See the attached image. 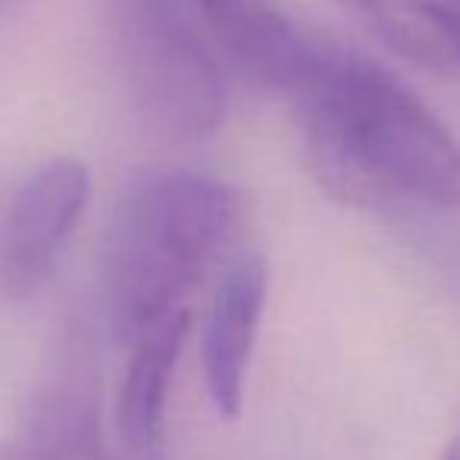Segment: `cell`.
<instances>
[{
	"instance_id": "cell-1",
	"label": "cell",
	"mask_w": 460,
	"mask_h": 460,
	"mask_svg": "<svg viewBox=\"0 0 460 460\" xmlns=\"http://www.w3.org/2000/svg\"><path fill=\"white\" fill-rule=\"evenodd\" d=\"M310 176L351 207H460V141L398 75L329 48L291 97Z\"/></svg>"
},
{
	"instance_id": "cell-2",
	"label": "cell",
	"mask_w": 460,
	"mask_h": 460,
	"mask_svg": "<svg viewBox=\"0 0 460 460\" xmlns=\"http://www.w3.org/2000/svg\"><path fill=\"white\" fill-rule=\"evenodd\" d=\"M238 219V194L204 172L170 170L126 194L110 226L103 288L116 335L128 345L185 307Z\"/></svg>"
},
{
	"instance_id": "cell-3",
	"label": "cell",
	"mask_w": 460,
	"mask_h": 460,
	"mask_svg": "<svg viewBox=\"0 0 460 460\" xmlns=\"http://www.w3.org/2000/svg\"><path fill=\"white\" fill-rule=\"evenodd\" d=\"M128 97L154 135L210 138L226 116V66L182 0H110Z\"/></svg>"
},
{
	"instance_id": "cell-4",
	"label": "cell",
	"mask_w": 460,
	"mask_h": 460,
	"mask_svg": "<svg viewBox=\"0 0 460 460\" xmlns=\"http://www.w3.org/2000/svg\"><path fill=\"white\" fill-rule=\"evenodd\" d=\"M226 73L291 101L314 79L329 44L314 41L273 0H182Z\"/></svg>"
},
{
	"instance_id": "cell-5",
	"label": "cell",
	"mask_w": 460,
	"mask_h": 460,
	"mask_svg": "<svg viewBox=\"0 0 460 460\" xmlns=\"http://www.w3.org/2000/svg\"><path fill=\"white\" fill-rule=\"evenodd\" d=\"M88 166L54 157L31 170L13 194L0 232V285L13 301L31 297L57 270L88 204Z\"/></svg>"
},
{
	"instance_id": "cell-6",
	"label": "cell",
	"mask_w": 460,
	"mask_h": 460,
	"mask_svg": "<svg viewBox=\"0 0 460 460\" xmlns=\"http://www.w3.org/2000/svg\"><path fill=\"white\" fill-rule=\"evenodd\" d=\"M267 263L261 254H242L226 267L210 297L200 339L204 382L223 420H235L244 404L251 354L267 307Z\"/></svg>"
},
{
	"instance_id": "cell-7",
	"label": "cell",
	"mask_w": 460,
	"mask_h": 460,
	"mask_svg": "<svg viewBox=\"0 0 460 460\" xmlns=\"http://www.w3.org/2000/svg\"><path fill=\"white\" fill-rule=\"evenodd\" d=\"M188 329H191V314L182 307L154 323L132 345V360L126 367L119 401H116V429L128 455L138 460H157L164 455L166 394H170Z\"/></svg>"
},
{
	"instance_id": "cell-8",
	"label": "cell",
	"mask_w": 460,
	"mask_h": 460,
	"mask_svg": "<svg viewBox=\"0 0 460 460\" xmlns=\"http://www.w3.org/2000/svg\"><path fill=\"white\" fill-rule=\"evenodd\" d=\"M10 460H110L88 394L50 392L31 413Z\"/></svg>"
},
{
	"instance_id": "cell-9",
	"label": "cell",
	"mask_w": 460,
	"mask_h": 460,
	"mask_svg": "<svg viewBox=\"0 0 460 460\" xmlns=\"http://www.w3.org/2000/svg\"><path fill=\"white\" fill-rule=\"evenodd\" d=\"M339 4L369 38H376L382 48L398 54L401 60L436 69V73L455 66L448 48L411 6L404 10L398 0H339Z\"/></svg>"
},
{
	"instance_id": "cell-10",
	"label": "cell",
	"mask_w": 460,
	"mask_h": 460,
	"mask_svg": "<svg viewBox=\"0 0 460 460\" xmlns=\"http://www.w3.org/2000/svg\"><path fill=\"white\" fill-rule=\"evenodd\" d=\"M407 6L436 31L460 66V0H407Z\"/></svg>"
},
{
	"instance_id": "cell-11",
	"label": "cell",
	"mask_w": 460,
	"mask_h": 460,
	"mask_svg": "<svg viewBox=\"0 0 460 460\" xmlns=\"http://www.w3.org/2000/svg\"><path fill=\"white\" fill-rule=\"evenodd\" d=\"M442 460H460V436H455V438L448 442V448H445Z\"/></svg>"
}]
</instances>
